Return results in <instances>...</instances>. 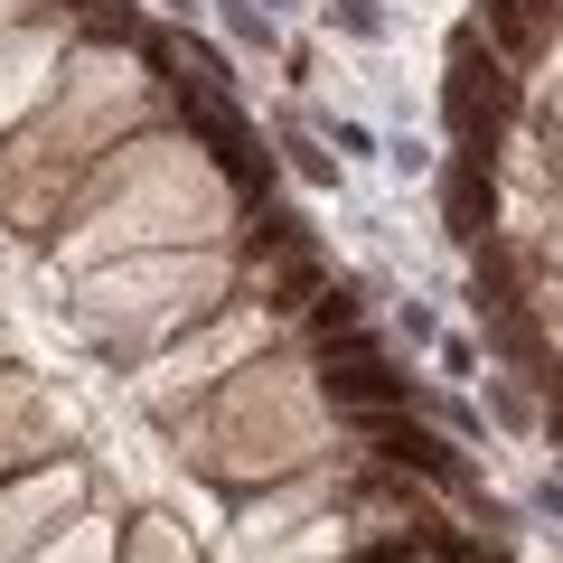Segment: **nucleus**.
I'll use <instances>...</instances> for the list:
<instances>
[{"label": "nucleus", "mask_w": 563, "mask_h": 563, "mask_svg": "<svg viewBox=\"0 0 563 563\" xmlns=\"http://www.w3.org/2000/svg\"><path fill=\"white\" fill-rule=\"evenodd\" d=\"M507 113H517V76H507V57H488L479 29H470V38L451 47V122H461V161L488 169V141L507 132Z\"/></svg>", "instance_id": "1"}, {"label": "nucleus", "mask_w": 563, "mask_h": 563, "mask_svg": "<svg viewBox=\"0 0 563 563\" xmlns=\"http://www.w3.org/2000/svg\"><path fill=\"white\" fill-rule=\"evenodd\" d=\"M329 404L339 413H395V404H413V376H395V366H376V357H329Z\"/></svg>", "instance_id": "2"}, {"label": "nucleus", "mask_w": 563, "mask_h": 563, "mask_svg": "<svg viewBox=\"0 0 563 563\" xmlns=\"http://www.w3.org/2000/svg\"><path fill=\"white\" fill-rule=\"evenodd\" d=\"M169 85H179V76H169ZM179 113L198 122V141L225 161V179H244V188L263 179V161H254V132H244V122L225 113V95H188V85H179Z\"/></svg>", "instance_id": "3"}, {"label": "nucleus", "mask_w": 563, "mask_h": 563, "mask_svg": "<svg viewBox=\"0 0 563 563\" xmlns=\"http://www.w3.org/2000/svg\"><path fill=\"white\" fill-rule=\"evenodd\" d=\"M479 217H488V169L479 161H461V169H451V235H479Z\"/></svg>", "instance_id": "4"}, {"label": "nucleus", "mask_w": 563, "mask_h": 563, "mask_svg": "<svg viewBox=\"0 0 563 563\" xmlns=\"http://www.w3.org/2000/svg\"><path fill=\"white\" fill-rule=\"evenodd\" d=\"M479 29L507 47V57H526V47H536V0H488V10H479Z\"/></svg>", "instance_id": "5"}, {"label": "nucleus", "mask_w": 563, "mask_h": 563, "mask_svg": "<svg viewBox=\"0 0 563 563\" xmlns=\"http://www.w3.org/2000/svg\"><path fill=\"white\" fill-rule=\"evenodd\" d=\"M310 329H320V347L339 357V339H357V291H347V282H329L320 301H310Z\"/></svg>", "instance_id": "6"}, {"label": "nucleus", "mask_w": 563, "mask_h": 563, "mask_svg": "<svg viewBox=\"0 0 563 563\" xmlns=\"http://www.w3.org/2000/svg\"><path fill=\"white\" fill-rule=\"evenodd\" d=\"M329 282H320V254H291L282 263V282H273V310H301V301H320Z\"/></svg>", "instance_id": "7"}, {"label": "nucleus", "mask_w": 563, "mask_h": 563, "mask_svg": "<svg viewBox=\"0 0 563 563\" xmlns=\"http://www.w3.org/2000/svg\"><path fill=\"white\" fill-rule=\"evenodd\" d=\"M244 254H301V225L282 217V207H263V217L244 225Z\"/></svg>", "instance_id": "8"}, {"label": "nucleus", "mask_w": 563, "mask_h": 563, "mask_svg": "<svg viewBox=\"0 0 563 563\" xmlns=\"http://www.w3.org/2000/svg\"><path fill=\"white\" fill-rule=\"evenodd\" d=\"M225 29H235L244 47H273V20H263V10H225Z\"/></svg>", "instance_id": "9"}, {"label": "nucleus", "mask_w": 563, "mask_h": 563, "mask_svg": "<svg viewBox=\"0 0 563 563\" xmlns=\"http://www.w3.org/2000/svg\"><path fill=\"white\" fill-rule=\"evenodd\" d=\"M329 20L357 29V38H376V10H366V0H329Z\"/></svg>", "instance_id": "10"}]
</instances>
